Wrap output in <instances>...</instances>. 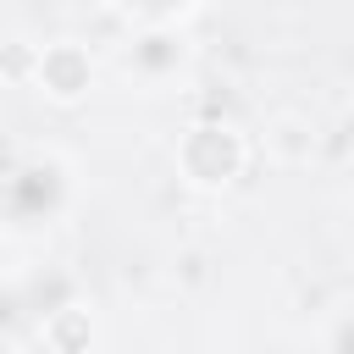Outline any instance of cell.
<instances>
[{
  "mask_svg": "<svg viewBox=\"0 0 354 354\" xmlns=\"http://www.w3.org/2000/svg\"><path fill=\"white\" fill-rule=\"evenodd\" d=\"M238 166H243L238 133H227V127H194V133L183 138V171H188L194 183L216 188V183H227Z\"/></svg>",
  "mask_w": 354,
  "mask_h": 354,
  "instance_id": "1",
  "label": "cell"
},
{
  "mask_svg": "<svg viewBox=\"0 0 354 354\" xmlns=\"http://www.w3.org/2000/svg\"><path fill=\"white\" fill-rule=\"evenodd\" d=\"M39 83H44L55 100H77V94L88 88V61H83V50H72V44L44 50V61H39Z\"/></svg>",
  "mask_w": 354,
  "mask_h": 354,
  "instance_id": "2",
  "label": "cell"
}]
</instances>
